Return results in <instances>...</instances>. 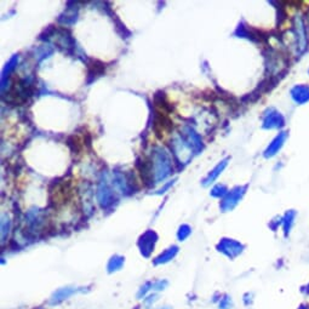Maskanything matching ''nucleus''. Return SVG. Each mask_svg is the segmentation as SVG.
<instances>
[{
	"instance_id": "nucleus-1",
	"label": "nucleus",
	"mask_w": 309,
	"mask_h": 309,
	"mask_svg": "<svg viewBox=\"0 0 309 309\" xmlns=\"http://www.w3.org/2000/svg\"><path fill=\"white\" fill-rule=\"evenodd\" d=\"M155 114L153 119V130L160 141H166L174 130V121L171 119L172 107L165 96L157 95L154 97Z\"/></svg>"
},
{
	"instance_id": "nucleus-6",
	"label": "nucleus",
	"mask_w": 309,
	"mask_h": 309,
	"mask_svg": "<svg viewBox=\"0 0 309 309\" xmlns=\"http://www.w3.org/2000/svg\"><path fill=\"white\" fill-rule=\"evenodd\" d=\"M163 309H169V308H163Z\"/></svg>"
},
{
	"instance_id": "nucleus-3",
	"label": "nucleus",
	"mask_w": 309,
	"mask_h": 309,
	"mask_svg": "<svg viewBox=\"0 0 309 309\" xmlns=\"http://www.w3.org/2000/svg\"><path fill=\"white\" fill-rule=\"evenodd\" d=\"M27 86L22 83V80L17 79L16 83H13L11 85L10 90L7 92V97L8 102H12V103L18 104V106H22L24 102H27Z\"/></svg>"
},
{
	"instance_id": "nucleus-5",
	"label": "nucleus",
	"mask_w": 309,
	"mask_h": 309,
	"mask_svg": "<svg viewBox=\"0 0 309 309\" xmlns=\"http://www.w3.org/2000/svg\"><path fill=\"white\" fill-rule=\"evenodd\" d=\"M68 147L70 148L73 154L80 155L85 151V141L81 135H72L67 141Z\"/></svg>"
},
{
	"instance_id": "nucleus-4",
	"label": "nucleus",
	"mask_w": 309,
	"mask_h": 309,
	"mask_svg": "<svg viewBox=\"0 0 309 309\" xmlns=\"http://www.w3.org/2000/svg\"><path fill=\"white\" fill-rule=\"evenodd\" d=\"M136 174L141 180V187H147L152 181V161L143 157L136 164Z\"/></svg>"
},
{
	"instance_id": "nucleus-2",
	"label": "nucleus",
	"mask_w": 309,
	"mask_h": 309,
	"mask_svg": "<svg viewBox=\"0 0 309 309\" xmlns=\"http://www.w3.org/2000/svg\"><path fill=\"white\" fill-rule=\"evenodd\" d=\"M75 199L74 184L69 178L57 181L51 184L49 189L50 204L55 208H62L64 205H69L70 201Z\"/></svg>"
}]
</instances>
